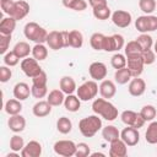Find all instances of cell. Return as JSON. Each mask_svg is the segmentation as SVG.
I'll return each instance as SVG.
<instances>
[{
	"label": "cell",
	"mask_w": 157,
	"mask_h": 157,
	"mask_svg": "<svg viewBox=\"0 0 157 157\" xmlns=\"http://www.w3.org/2000/svg\"><path fill=\"white\" fill-rule=\"evenodd\" d=\"M11 76H12V71H11L10 66H7V65L0 66V81L2 83L7 82L11 78Z\"/></svg>",
	"instance_id": "50"
},
{
	"label": "cell",
	"mask_w": 157,
	"mask_h": 157,
	"mask_svg": "<svg viewBox=\"0 0 157 157\" xmlns=\"http://www.w3.org/2000/svg\"><path fill=\"white\" fill-rule=\"evenodd\" d=\"M92 110L94 114L101 115L103 119L108 121H113L118 118V109L113 103H110L105 98H96L92 103Z\"/></svg>",
	"instance_id": "1"
},
{
	"label": "cell",
	"mask_w": 157,
	"mask_h": 157,
	"mask_svg": "<svg viewBox=\"0 0 157 157\" xmlns=\"http://www.w3.org/2000/svg\"><path fill=\"white\" fill-rule=\"evenodd\" d=\"M135 27L140 33L153 32L157 29V16L153 15L139 16L135 20Z\"/></svg>",
	"instance_id": "6"
},
{
	"label": "cell",
	"mask_w": 157,
	"mask_h": 157,
	"mask_svg": "<svg viewBox=\"0 0 157 157\" xmlns=\"http://www.w3.org/2000/svg\"><path fill=\"white\" fill-rule=\"evenodd\" d=\"M99 91V86L97 85V82L94 80H90V81H85L82 85H80L76 90L77 92V97L83 101V102H87V101H91L93 98H96L97 93Z\"/></svg>",
	"instance_id": "5"
},
{
	"label": "cell",
	"mask_w": 157,
	"mask_h": 157,
	"mask_svg": "<svg viewBox=\"0 0 157 157\" xmlns=\"http://www.w3.org/2000/svg\"><path fill=\"white\" fill-rule=\"evenodd\" d=\"M61 2L66 9L74 11H83L87 9V2L85 0H61Z\"/></svg>",
	"instance_id": "37"
},
{
	"label": "cell",
	"mask_w": 157,
	"mask_h": 157,
	"mask_svg": "<svg viewBox=\"0 0 157 157\" xmlns=\"http://www.w3.org/2000/svg\"><path fill=\"white\" fill-rule=\"evenodd\" d=\"M7 126H9V129L12 132H16V134L17 132H21L26 128V119L21 114L10 115V118L7 120Z\"/></svg>",
	"instance_id": "19"
},
{
	"label": "cell",
	"mask_w": 157,
	"mask_h": 157,
	"mask_svg": "<svg viewBox=\"0 0 157 157\" xmlns=\"http://www.w3.org/2000/svg\"><path fill=\"white\" fill-rule=\"evenodd\" d=\"M88 72L90 76L94 80V81H103L107 76V66L105 64L101 63V61H94L88 67Z\"/></svg>",
	"instance_id": "15"
},
{
	"label": "cell",
	"mask_w": 157,
	"mask_h": 157,
	"mask_svg": "<svg viewBox=\"0 0 157 157\" xmlns=\"http://www.w3.org/2000/svg\"><path fill=\"white\" fill-rule=\"evenodd\" d=\"M112 21L117 27L126 28L128 26H130L132 17H131V13L125 10H117L112 13Z\"/></svg>",
	"instance_id": "13"
},
{
	"label": "cell",
	"mask_w": 157,
	"mask_h": 157,
	"mask_svg": "<svg viewBox=\"0 0 157 157\" xmlns=\"http://www.w3.org/2000/svg\"><path fill=\"white\" fill-rule=\"evenodd\" d=\"M128 91H129V93H130L131 96H134V97H140V96H142V94L145 93V91H146V82H145V80L140 78V76H139V77H134V78L130 81V83H129Z\"/></svg>",
	"instance_id": "17"
},
{
	"label": "cell",
	"mask_w": 157,
	"mask_h": 157,
	"mask_svg": "<svg viewBox=\"0 0 157 157\" xmlns=\"http://www.w3.org/2000/svg\"><path fill=\"white\" fill-rule=\"evenodd\" d=\"M124 37L121 34H112V36H105L104 38V44H103V50L104 52H119L120 49L124 48Z\"/></svg>",
	"instance_id": "9"
},
{
	"label": "cell",
	"mask_w": 157,
	"mask_h": 157,
	"mask_svg": "<svg viewBox=\"0 0 157 157\" xmlns=\"http://www.w3.org/2000/svg\"><path fill=\"white\" fill-rule=\"evenodd\" d=\"M88 4L91 7H96V6L107 4V0H88Z\"/></svg>",
	"instance_id": "52"
},
{
	"label": "cell",
	"mask_w": 157,
	"mask_h": 157,
	"mask_svg": "<svg viewBox=\"0 0 157 157\" xmlns=\"http://www.w3.org/2000/svg\"><path fill=\"white\" fill-rule=\"evenodd\" d=\"M64 107L66 110L75 113L81 107V99L75 94H67L65 97V101H64Z\"/></svg>",
	"instance_id": "27"
},
{
	"label": "cell",
	"mask_w": 157,
	"mask_h": 157,
	"mask_svg": "<svg viewBox=\"0 0 157 157\" xmlns=\"http://www.w3.org/2000/svg\"><path fill=\"white\" fill-rule=\"evenodd\" d=\"M13 2L15 1H12V0H0V7H1L2 12L10 16L12 7H13Z\"/></svg>",
	"instance_id": "51"
},
{
	"label": "cell",
	"mask_w": 157,
	"mask_h": 157,
	"mask_svg": "<svg viewBox=\"0 0 157 157\" xmlns=\"http://www.w3.org/2000/svg\"><path fill=\"white\" fill-rule=\"evenodd\" d=\"M153 52L157 54V39H156V42L153 43Z\"/></svg>",
	"instance_id": "54"
},
{
	"label": "cell",
	"mask_w": 157,
	"mask_h": 157,
	"mask_svg": "<svg viewBox=\"0 0 157 157\" xmlns=\"http://www.w3.org/2000/svg\"><path fill=\"white\" fill-rule=\"evenodd\" d=\"M139 7L144 13L151 15L156 10L157 4L156 0H139Z\"/></svg>",
	"instance_id": "42"
},
{
	"label": "cell",
	"mask_w": 157,
	"mask_h": 157,
	"mask_svg": "<svg viewBox=\"0 0 157 157\" xmlns=\"http://www.w3.org/2000/svg\"><path fill=\"white\" fill-rule=\"evenodd\" d=\"M145 139H146V142H148L151 145L157 144V121L152 120L150 123V125L147 126V130L145 132Z\"/></svg>",
	"instance_id": "34"
},
{
	"label": "cell",
	"mask_w": 157,
	"mask_h": 157,
	"mask_svg": "<svg viewBox=\"0 0 157 157\" xmlns=\"http://www.w3.org/2000/svg\"><path fill=\"white\" fill-rule=\"evenodd\" d=\"M99 93L103 98H113L117 93V86L112 80H103L99 85Z\"/></svg>",
	"instance_id": "21"
},
{
	"label": "cell",
	"mask_w": 157,
	"mask_h": 157,
	"mask_svg": "<svg viewBox=\"0 0 157 157\" xmlns=\"http://www.w3.org/2000/svg\"><path fill=\"white\" fill-rule=\"evenodd\" d=\"M92 13H93V16H94L97 20H101V21L108 20V18L112 16V11H110L108 4L92 7Z\"/></svg>",
	"instance_id": "28"
},
{
	"label": "cell",
	"mask_w": 157,
	"mask_h": 157,
	"mask_svg": "<svg viewBox=\"0 0 157 157\" xmlns=\"http://www.w3.org/2000/svg\"><path fill=\"white\" fill-rule=\"evenodd\" d=\"M5 112L9 115H15V114H20L22 110V103L20 99L17 98H11L9 101H6L5 105H4Z\"/></svg>",
	"instance_id": "26"
},
{
	"label": "cell",
	"mask_w": 157,
	"mask_h": 157,
	"mask_svg": "<svg viewBox=\"0 0 157 157\" xmlns=\"http://www.w3.org/2000/svg\"><path fill=\"white\" fill-rule=\"evenodd\" d=\"M10 42H11V36L7 34H0V54H6L7 49L10 47Z\"/></svg>",
	"instance_id": "48"
},
{
	"label": "cell",
	"mask_w": 157,
	"mask_h": 157,
	"mask_svg": "<svg viewBox=\"0 0 157 157\" xmlns=\"http://www.w3.org/2000/svg\"><path fill=\"white\" fill-rule=\"evenodd\" d=\"M45 43L53 50L66 48L69 47V32L67 31H52L48 33Z\"/></svg>",
	"instance_id": "4"
},
{
	"label": "cell",
	"mask_w": 157,
	"mask_h": 157,
	"mask_svg": "<svg viewBox=\"0 0 157 157\" xmlns=\"http://www.w3.org/2000/svg\"><path fill=\"white\" fill-rule=\"evenodd\" d=\"M131 77L132 76H131V74H130V71H129V69L126 66L125 67H121V69H118L115 71V74H114V80H115V82L118 85H125V83H128Z\"/></svg>",
	"instance_id": "33"
},
{
	"label": "cell",
	"mask_w": 157,
	"mask_h": 157,
	"mask_svg": "<svg viewBox=\"0 0 157 157\" xmlns=\"http://www.w3.org/2000/svg\"><path fill=\"white\" fill-rule=\"evenodd\" d=\"M12 50L16 53V55L20 59H25L32 53V48L29 47V44L27 42H17Z\"/></svg>",
	"instance_id": "30"
},
{
	"label": "cell",
	"mask_w": 157,
	"mask_h": 157,
	"mask_svg": "<svg viewBox=\"0 0 157 157\" xmlns=\"http://www.w3.org/2000/svg\"><path fill=\"white\" fill-rule=\"evenodd\" d=\"M128 63H126V67L129 69L130 74L132 77H139L142 71H144V66H145V63L142 60V56L141 55H137V56H130V58H126Z\"/></svg>",
	"instance_id": "12"
},
{
	"label": "cell",
	"mask_w": 157,
	"mask_h": 157,
	"mask_svg": "<svg viewBox=\"0 0 157 157\" xmlns=\"http://www.w3.org/2000/svg\"><path fill=\"white\" fill-rule=\"evenodd\" d=\"M65 93L61 91V90H53L49 92L48 97H47V101L53 105V107H59L60 104H64V101H65Z\"/></svg>",
	"instance_id": "29"
},
{
	"label": "cell",
	"mask_w": 157,
	"mask_h": 157,
	"mask_svg": "<svg viewBox=\"0 0 157 157\" xmlns=\"http://www.w3.org/2000/svg\"><path fill=\"white\" fill-rule=\"evenodd\" d=\"M126 63H128L126 56L123 55V54H120V53H118V52L110 58V65H112L115 70L121 69V67H125V66H126Z\"/></svg>",
	"instance_id": "41"
},
{
	"label": "cell",
	"mask_w": 157,
	"mask_h": 157,
	"mask_svg": "<svg viewBox=\"0 0 157 157\" xmlns=\"http://www.w3.org/2000/svg\"><path fill=\"white\" fill-rule=\"evenodd\" d=\"M23 147H25V141H23V137H21L20 135H13L10 139V150L11 151L21 152Z\"/></svg>",
	"instance_id": "43"
},
{
	"label": "cell",
	"mask_w": 157,
	"mask_h": 157,
	"mask_svg": "<svg viewBox=\"0 0 157 157\" xmlns=\"http://www.w3.org/2000/svg\"><path fill=\"white\" fill-rule=\"evenodd\" d=\"M124 52H125V56L126 58H130V56H137V55H141L142 54V48L140 47V44L135 40H131V42H128V44L124 47Z\"/></svg>",
	"instance_id": "31"
},
{
	"label": "cell",
	"mask_w": 157,
	"mask_h": 157,
	"mask_svg": "<svg viewBox=\"0 0 157 157\" xmlns=\"http://www.w3.org/2000/svg\"><path fill=\"white\" fill-rule=\"evenodd\" d=\"M102 137L107 141V142H113L118 139H120V131L118 130L117 126L114 125H107L102 129Z\"/></svg>",
	"instance_id": "24"
},
{
	"label": "cell",
	"mask_w": 157,
	"mask_h": 157,
	"mask_svg": "<svg viewBox=\"0 0 157 157\" xmlns=\"http://www.w3.org/2000/svg\"><path fill=\"white\" fill-rule=\"evenodd\" d=\"M47 81H48V76H47L45 71H43V70L37 76L32 77V85L33 86H38V87L47 86Z\"/></svg>",
	"instance_id": "46"
},
{
	"label": "cell",
	"mask_w": 157,
	"mask_h": 157,
	"mask_svg": "<svg viewBox=\"0 0 157 157\" xmlns=\"http://www.w3.org/2000/svg\"><path fill=\"white\" fill-rule=\"evenodd\" d=\"M21 70L23 71V74L26 76L32 78V77L37 76L42 71V67L39 66L38 60H36L34 58L27 56V58L22 59V61H21Z\"/></svg>",
	"instance_id": "10"
},
{
	"label": "cell",
	"mask_w": 157,
	"mask_h": 157,
	"mask_svg": "<svg viewBox=\"0 0 157 157\" xmlns=\"http://www.w3.org/2000/svg\"><path fill=\"white\" fill-rule=\"evenodd\" d=\"M29 94H32L29 86L26 82H18L13 86V97L20 99V101H25L29 97Z\"/></svg>",
	"instance_id": "23"
},
{
	"label": "cell",
	"mask_w": 157,
	"mask_h": 157,
	"mask_svg": "<svg viewBox=\"0 0 157 157\" xmlns=\"http://www.w3.org/2000/svg\"><path fill=\"white\" fill-rule=\"evenodd\" d=\"M120 139H121L129 147H132V146L137 145L139 141H140V132H139V129L126 125V128H124V129L120 131Z\"/></svg>",
	"instance_id": "11"
},
{
	"label": "cell",
	"mask_w": 157,
	"mask_h": 157,
	"mask_svg": "<svg viewBox=\"0 0 157 157\" xmlns=\"http://www.w3.org/2000/svg\"><path fill=\"white\" fill-rule=\"evenodd\" d=\"M59 87L65 94H72L77 90L76 82L71 76H63L59 81Z\"/></svg>",
	"instance_id": "22"
},
{
	"label": "cell",
	"mask_w": 157,
	"mask_h": 157,
	"mask_svg": "<svg viewBox=\"0 0 157 157\" xmlns=\"http://www.w3.org/2000/svg\"><path fill=\"white\" fill-rule=\"evenodd\" d=\"M141 56H142V60H144L145 65H151V64H153L155 60H156V53H155L152 49L144 50L142 54H141Z\"/></svg>",
	"instance_id": "49"
},
{
	"label": "cell",
	"mask_w": 157,
	"mask_h": 157,
	"mask_svg": "<svg viewBox=\"0 0 157 157\" xmlns=\"http://www.w3.org/2000/svg\"><path fill=\"white\" fill-rule=\"evenodd\" d=\"M140 114L145 119V121H152L157 115V110L152 104H146L141 108Z\"/></svg>",
	"instance_id": "39"
},
{
	"label": "cell",
	"mask_w": 157,
	"mask_h": 157,
	"mask_svg": "<svg viewBox=\"0 0 157 157\" xmlns=\"http://www.w3.org/2000/svg\"><path fill=\"white\" fill-rule=\"evenodd\" d=\"M18 61H20V58L16 55V53L13 50L4 54V64L7 66H16L18 64Z\"/></svg>",
	"instance_id": "44"
},
{
	"label": "cell",
	"mask_w": 157,
	"mask_h": 157,
	"mask_svg": "<svg viewBox=\"0 0 157 157\" xmlns=\"http://www.w3.org/2000/svg\"><path fill=\"white\" fill-rule=\"evenodd\" d=\"M92 157H96V156H105L104 153H101V152H94V153H91Z\"/></svg>",
	"instance_id": "53"
},
{
	"label": "cell",
	"mask_w": 157,
	"mask_h": 157,
	"mask_svg": "<svg viewBox=\"0 0 157 157\" xmlns=\"http://www.w3.org/2000/svg\"><path fill=\"white\" fill-rule=\"evenodd\" d=\"M16 20L11 16L9 17H4L0 22V34H7V36H11L12 32L15 31L16 28Z\"/></svg>",
	"instance_id": "25"
},
{
	"label": "cell",
	"mask_w": 157,
	"mask_h": 157,
	"mask_svg": "<svg viewBox=\"0 0 157 157\" xmlns=\"http://www.w3.org/2000/svg\"><path fill=\"white\" fill-rule=\"evenodd\" d=\"M28 13H29V4L25 0H18L13 2V7H12L10 16L13 17L16 21H20L25 18Z\"/></svg>",
	"instance_id": "14"
},
{
	"label": "cell",
	"mask_w": 157,
	"mask_h": 157,
	"mask_svg": "<svg viewBox=\"0 0 157 157\" xmlns=\"http://www.w3.org/2000/svg\"><path fill=\"white\" fill-rule=\"evenodd\" d=\"M32 56L38 60V61H43L47 59L48 56V49L43 43H38L32 48Z\"/></svg>",
	"instance_id": "35"
},
{
	"label": "cell",
	"mask_w": 157,
	"mask_h": 157,
	"mask_svg": "<svg viewBox=\"0 0 157 157\" xmlns=\"http://www.w3.org/2000/svg\"><path fill=\"white\" fill-rule=\"evenodd\" d=\"M83 44V36L80 31L72 29L69 32V47L72 48H81Z\"/></svg>",
	"instance_id": "32"
},
{
	"label": "cell",
	"mask_w": 157,
	"mask_h": 157,
	"mask_svg": "<svg viewBox=\"0 0 157 157\" xmlns=\"http://www.w3.org/2000/svg\"><path fill=\"white\" fill-rule=\"evenodd\" d=\"M121 118V121L128 125V126H132V128H136V129H140L144 126L145 124V119L141 117L140 113H136L134 110H124L120 115Z\"/></svg>",
	"instance_id": "8"
},
{
	"label": "cell",
	"mask_w": 157,
	"mask_h": 157,
	"mask_svg": "<svg viewBox=\"0 0 157 157\" xmlns=\"http://www.w3.org/2000/svg\"><path fill=\"white\" fill-rule=\"evenodd\" d=\"M31 92H32V96H33L34 98L40 99V98H44V97L47 96V93H48V87H47V86L38 87V86H33V85H32Z\"/></svg>",
	"instance_id": "47"
},
{
	"label": "cell",
	"mask_w": 157,
	"mask_h": 157,
	"mask_svg": "<svg viewBox=\"0 0 157 157\" xmlns=\"http://www.w3.org/2000/svg\"><path fill=\"white\" fill-rule=\"evenodd\" d=\"M136 42L140 44V47L142 48V50H148V49H151L153 47V39L147 33H141L136 38Z\"/></svg>",
	"instance_id": "40"
},
{
	"label": "cell",
	"mask_w": 157,
	"mask_h": 157,
	"mask_svg": "<svg viewBox=\"0 0 157 157\" xmlns=\"http://www.w3.org/2000/svg\"><path fill=\"white\" fill-rule=\"evenodd\" d=\"M91 155V150L90 146L86 142H78L76 144V157H87Z\"/></svg>",
	"instance_id": "45"
},
{
	"label": "cell",
	"mask_w": 157,
	"mask_h": 157,
	"mask_svg": "<svg viewBox=\"0 0 157 157\" xmlns=\"http://www.w3.org/2000/svg\"><path fill=\"white\" fill-rule=\"evenodd\" d=\"M40 155H42V145L36 140L27 142L21 151V157H39Z\"/></svg>",
	"instance_id": "16"
},
{
	"label": "cell",
	"mask_w": 157,
	"mask_h": 157,
	"mask_svg": "<svg viewBox=\"0 0 157 157\" xmlns=\"http://www.w3.org/2000/svg\"><path fill=\"white\" fill-rule=\"evenodd\" d=\"M52 104L48 101H38L33 108H32V113L34 117L37 118H44L47 115H49L52 113Z\"/></svg>",
	"instance_id": "20"
},
{
	"label": "cell",
	"mask_w": 157,
	"mask_h": 157,
	"mask_svg": "<svg viewBox=\"0 0 157 157\" xmlns=\"http://www.w3.org/2000/svg\"><path fill=\"white\" fill-rule=\"evenodd\" d=\"M104 38H105V36H104L103 33H98V32L93 33V34L91 36V38H90V44H91V47H92L94 50H97V52L103 50Z\"/></svg>",
	"instance_id": "38"
},
{
	"label": "cell",
	"mask_w": 157,
	"mask_h": 157,
	"mask_svg": "<svg viewBox=\"0 0 157 157\" xmlns=\"http://www.w3.org/2000/svg\"><path fill=\"white\" fill-rule=\"evenodd\" d=\"M126 155H128V145L121 139H118L110 142V146H109L110 157H125Z\"/></svg>",
	"instance_id": "18"
},
{
	"label": "cell",
	"mask_w": 157,
	"mask_h": 157,
	"mask_svg": "<svg viewBox=\"0 0 157 157\" xmlns=\"http://www.w3.org/2000/svg\"><path fill=\"white\" fill-rule=\"evenodd\" d=\"M54 152L59 156L71 157L76 153V144L71 140H59L53 146Z\"/></svg>",
	"instance_id": "7"
},
{
	"label": "cell",
	"mask_w": 157,
	"mask_h": 157,
	"mask_svg": "<svg viewBox=\"0 0 157 157\" xmlns=\"http://www.w3.org/2000/svg\"><path fill=\"white\" fill-rule=\"evenodd\" d=\"M156 4H157V0H156Z\"/></svg>",
	"instance_id": "55"
},
{
	"label": "cell",
	"mask_w": 157,
	"mask_h": 157,
	"mask_svg": "<svg viewBox=\"0 0 157 157\" xmlns=\"http://www.w3.org/2000/svg\"><path fill=\"white\" fill-rule=\"evenodd\" d=\"M101 129H102V119L97 114L88 115L78 121V130L85 137L94 136Z\"/></svg>",
	"instance_id": "2"
},
{
	"label": "cell",
	"mask_w": 157,
	"mask_h": 157,
	"mask_svg": "<svg viewBox=\"0 0 157 157\" xmlns=\"http://www.w3.org/2000/svg\"><path fill=\"white\" fill-rule=\"evenodd\" d=\"M56 130L60 134H64V135L69 134L72 130V123H71V120L67 117L59 118L58 121H56Z\"/></svg>",
	"instance_id": "36"
},
{
	"label": "cell",
	"mask_w": 157,
	"mask_h": 157,
	"mask_svg": "<svg viewBox=\"0 0 157 157\" xmlns=\"http://www.w3.org/2000/svg\"><path fill=\"white\" fill-rule=\"evenodd\" d=\"M23 34L27 39L34 42L36 44L38 43H45L48 32L44 27L39 26L37 22H28L23 27Z\"/></svg>",
	"instance_id": "3"
}]
</instances>
